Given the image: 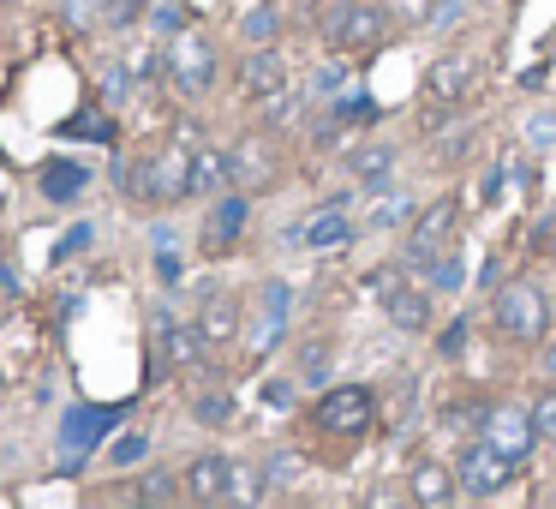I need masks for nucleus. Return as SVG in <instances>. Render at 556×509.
Masks as SVG:
<instances>
[{
    "instance_id": "obj_1",
    "label": "nucleus",
    "mask_w": 556,
    "mask_h": 509,
    "mask_svg": "<svg viewBox=\"0 0 556 509\" xmlns=\"http://www.w3.org/2000/svg\"><path fill=\"white\" fill-rule=\"evenodd\" d=\"M114 186L138 204H180L192 198V145H156L132 162H114Z\"/></svg>"
},
{
    "instance_id": "obj_2",
    "label": "nucleus",
    "mask_w": 556,
    "mask_h": 509,
    "mask_svg": "<svg viewBox=\"0 0 556 509\" xmlns=\"http://www.w3.org/2000/svg\"><path fill=\"white\" fill-rule=\"evenodd\" d=\"M389 30H395V13H389L383 0H336V7H324V42L341 54L383 49Z\"/></svg>"
},
{
    "instance_id": "obj_3",
    "label": "nucleus",
    "mask_w": 556,
    "mask_h": 509,
    "mask_svg": "<svg viewBox=\"0 0 556 509\" xmlns=\"http://www.w3.org/2000/svg\"><path fill=\"white\" fill-rule=\"evenodd\" d=\"M491 324L503 342H515V348H532V342L551 336V300H544L539 282H503L491 300Z\"/></svg>"
},
{
    "instance_id": "obj_4",
    "label": "nucleus",
    "mask_w": 556,
    "mask_h": 509,
    "mask_svg": "<svg viewBox=\"0 0 556 509\" xmlns=\"http://www.w3.org/2000/svg\"><path fill=\"white\" fill-rule=\"evenodd\" d=\"M448 246H460V204L455 198H437V204L413 210L407 240H401V258H407L413 270H425L431 258H443Z\"/></svg>"
},
{
    "instance_id": "obj_5",
    "label": "nucleus",
    "mask_w": 556,
    "mask_h": 509,
    "mask_svg": "<svg viewBox=\"0 0 556 509\" xmlns=\"http://www.w3.org/2000/svg\"><path fill=\"white\" fill-rule=\"evenodd\" d=\"M162 54H168V78L186 90V97H210L222 61H216V49H210L204 30H174V42Z\"/></svg>"
},
{
    "instance_id": "obj_6",
    "label": "nucleus",
    "mask_w": 556,
    "mask_h": 509,
    "mask_svg": "<svg viewBox=\"0 0 556 509\" xmlns=\"http://www.w3.org/2000/svg\"><path fill=\"white\" fill-rule=\"evenodd\" d=\"M515 468L520 461L515 456H503L496 444H467L460 449V461H455V480H460V497H503L508 492V480H515Z\"/></svg>"
},
{
    "instance_id": "obj_7",
    "label": "nucleus",
    "mask_w": 556,
    "mask_h": 509,
    "mask_svg": "<svg viewBox=\"0 0 556 509\" xmlns=\"http://www.w3.org/2000/svg\"><path fill=\"white\" fill-rule=\"evenodd\" d=\"M371 420H377V396L365 384H336L317 396V425L336 437H365Z\"/></svg>"
},
{
    "instance_id": "obj_8",
    "label": "nucleus",
    "mask_w": 556,
    "mask_h": 509,
    "mask_svg": "<svg viewBox=\"0 0 556 509\" xmlns=\"http://www.w3.org/2000/svg\"><path fill=\"white\" fill-rule=\"evenodd\" d=\"M371 294H377V306L389 312V324L407 330V336L431 324V288H413L401 270H371Z\"/></svg>"
},
{
    "instance_id": "obj_9",
    "label": "nucleus",
    "mask_w": 556,
    "mask_h": 509,
    "mask_svg": "<svg viewBox=\"0 0 556 509\" xmlns=\"http://www.w3.org/2000/svg\"><path fill=\"white\" fill-rule=\"evenodd\" d=\"M288 240L305 246V252H341L348 240H359V228H353V216H348V193H336L317 216H305Z\"/></svg>"
},
{
    "instance_id": "obj_10",
    "label": "nucleus",
    "mask_w": 556,
    "mask_h": 509,
    "mask_svg": "<svg viewBox=\"0 0 556 509\" xmlns=\"http://www.w3.org/2000/svg\"><path fill=\"white\" fill-rule=\"evenodd\" d=\"M479 437H484V444H496L503 456H515V461H527L532 444H539V432H532V413L515 408V401H491V408H484Z\"/></svg>"
},
{
    "instance_id": "obj_11",
    "label": "nucleus",
    "mask_w": 556,
    "mask_h": 509,
    "mask_svg": "<svg viewBox=\"0 0 556 509\" xmlns=\"http://www.w3.org/2000/svg\"><path fill=\"white\" fill-rule=\"evenodd\" d=\"M472 85H479V66H472L467 54H443V61L425 73L419 97H425V109H460V102L472 97Z\"/></svg>"
},
{
    "instance_id": "obj_12",
    "label": "nucleus",
    "mask_w": 556,
    "mask_h": 509,
    "mask_svg": "<svg viewBox=\"0 0 556 509\" xmlns=\"http://www.w3.org/2000/svg\"><path fill=\"white\" fill-rule=\"evenodd\" d=\"M180 480H186V497H192V504H228V497L240 492V485H233V480H240V468H233L228 456H216V449H204Z\"/></svg>"
},
{
    "instance_id": "obj_13",
    "label": "nucleus",
    "mask_w": 556,
    "mask_h": 509,
    "mask_svg": "<svg viewBox=\"0 0 556 509\" xmlns=\"http://www.w3.org/2000/svg\"><path fill=\"white\" fill-rule=\"evenodd\" d=\"M240 90L252 102H269L288 90V61H281V49H269V42H252V54L240 61Z\"/></svg>"
},
{
    "instance_id": "obj_14",
    "label": "nucleus",
    "mask_w": 556,
    "mask_h": 509,
    "mask_svg": "<svg viewBox=\"0 0 556 509\" xmlns=\"http://www.w3.org/2000/svg\"><path fill=\"white\" fill-rule=\"evenodd\" d=\"M288 306H293V288H288V282H264V294H257V324L245 330L257 353L281 348V336H288Z\"/></svg>"
},
{
    "instance_id": "obj_15",
    "label": "nucleus",
    "mask_w": 556,
    "mask_h": 509,
    "mask_svg": "<svg viewBox=\"0 0 556 509\" xmlns=\"http://www.w3.org/2000/svg\"><path fill=\"white\" fill-rule=\"evenodd\" d=\"M114 425H121V408H66V420H61V449L85 461L90 449H97V437L114 432Z\"/></svg>"
},
{
    "instance_id": "obj_16",
    "label": "nucleus",
    "mask_w": 556,
    "mask_h": 509,
    "mask_svg": "<svg viewBox=\"0 0 556 509\" xmlns=\"http://www.w3.org/2000/svg\"><path fill=\"white\" fill-rule=\"evenodd\" d=\"M233 162V186L240 193H257V186H269V174H276V145H269L264 133H245L240 145L228 150Z\"/></svg>"
},
{
    "instance_id": "obj_17",
    "label": "nucleus",
    "mask_w": 556,
    "mask_h": 509,
    "mask_svg": "<svg viewBox=\"0 0 556 509\" xmlns=\"http://www.w3.org/2000/svg\"><path fill=\"white\" fill-rule=\"evenodd\" d=\"M245 228V193L240 186H228V193L210 204V222H204V252H228L233 240H240Z\"/></svg>"
},
{
    "instance_id": "obj_18",
    "label": "nucleus",
    "mask_w": 556,
    "mask_h": 509,
    "mask_svg": "<svg viewBox=\"0 0 556 509\" xmlns=\"http://www.w3.org/2000/svg\"><path fill=\"white\" fill-rule=\"evenodd\" d=\"M198 336H204L210 348H228L233 336H245L240 300H233V294H204V300H198Z\"/></svg>"
},
{
    "instance_id": "obj_19",
    "label": "nucleus",
    "mask_w": 556,
    "mask_h": 509,
    "mask_svg": "<svg viewBox=\"0 0 556 509\" xmlns=\"http://www.w3.org/2000/svg\"><path fill=\"white\" fill-rule=\"evenodd\" d=\"M233 186V162L222 145H192V198H222Z\"/></svg>"
},
{
    "instance_id": "obj_20",
    "label": "nucleus",
    "mask_w": 556,
    "mask_h": 509,
    "mask_svg": "<svg viewBox=\"0 0 556 509\" xmlns=\"http://www.w3.org/2000/svg\"><path fill=\"white\" fill-rule=\"evenodd\" d=\"M407 492H413V504L443 509V504H455V497H460V480H455V468H443V461H419L413 480H407Z\"/></svg>"
},
{
    "instance_id": "obj_21",
    "label": "nucleus",
    "mask_w": 556,
    "mask_h": 509,
    "mask_svg": "<svg viewBox=\"0 0 556 509\" xmlns=\"http://www.w3.org/2000/svg\"><path fill=\"white\" fill-rule=\"evenodd\" d=\"M37 186H42L49 204H78L85 186H90V174L78 169V162H66V157H49V162H42V174H37Z\"/></svg>"
},
{
    "instance_id": "obj_22",
    "label": "nucleus",
    "mask_w": 556,
    "mask_h": 509,
    "mask_svg": "<svg viewBox=\"0 0 556 509\" xmlns=\"http://www.w3.org/2000/svg\"><path fill=\"white\" fill-rule=\"evenodd\" d=\"M348 174H353V181H365V193L389 186V174H395V145H359V150H348Z\"/></svg>"
},
{
    "instance_id": "obj_23",
    "label": "nucleus",
    "mask_w": 556,
    "mask_h": 509,
    "mask_svg": "<svg viewBox=\"0 0 556 509\" xmlns=\"http://www.w3.org/2000/svg\"><path fill=\"white\" fill-rule=\"evenodd\" d=\"M156 336H162V353H168L174 365H198V360H204V348H210V342L198 336V324H168V318H162Z\"/></svg>"
},
{
    "instance_id": "obj_24",
    "label": "nucleus",
    "mask_w": 556,
    "mask_h": 509,
    "mask_svg": "<svg viewBox=\"0 0 556 509\" xmlns=\"http://www.w3.org/2000/svg\"><path fill=\"white\" fill-rule=\"evenodd\" d=\"M413 204L407 198H389V186H377V204L365 210V228H395V222H407Z\"/></svg>"
},
{
    "instance_id": "obj_25",
    "label": "nucleus",
    "mask_w": 556,
    "mask_h": 509,
    "mask_svg": "<svg viewBox=\"0 0 556 509\" xmlns=\"http://www.w3.org/2000/svg\"><path fill=\"white\" fill-rule=\"evenodd\" d=\"M425 276H431V288H460V282H467V258H460V246H448L443 258H431Z\"/></svg>"
},
{
    "instance_id": "obj_26",
    "label": "nucleus",
    "mask_w": 556,
    "mask_h": 509,
    "mask_svg": "<svg viewBox=\"0 0 556 509\" xmlns=\"http://www.w3.org/2000/svg\"><path fill=\"white\" fill-rule=\"evenodd\" d=\"M138 497H144V504H174V497H186V480H174V473L150 468L144 480H138Z\"/></svg>"
},
{
    "instance_id": "obj_27",
    "label": "nucleus",
    "mask_w": 556,
    "mask_h": 509,
    "mask_svg": "<svg viewBox=\"0 0 556 509\" xmlns=\"http://www.w3.org/2000/svg\"><path fill=\"white\" fill-rule=\"evenodd\" d=\"M305 473V456L300 449H276V456L264 461V485H293Z\"/></svg>"
},
{
    "instance_id": "obj_28",
    "label": "nucleus",
    "mask_w": 556,
    "mask_h": 509,
    "mask_svg": "<svg viewBox=\"0 0 556 509\" xmlns=\"http://www.w3.org/2000/svg\"><path fill=\"white\" fill-rule=\"evenodd\" d=\"M66 133H73V138H97V145H114V121H109V114H97V109L73 114V121H66Z\"/></svg>"
},
{
    "instance_id": "obj_29",
    "label": "nucleus",
    "mask_w": 556,
    "mask_h": 509,
    "mask_svg": "<svg viewBox=\"0 0 556 509\" xmlns=\"http://www.w3.org/2000/svg\"><path fill=\"white\" fill-rule=\"evenodd\" d=\"M240 30H245V42H276V30H281V13H276V7H252Z\"/></svg>"
},
{
    "instance_id": "obj_30",
    "label": "nucleus",
    "mask_w": 556,
    "mask_h": 509,
    "mask_svg": "<svg viewBox=\"0 0 556 509\" xmlns=\"http://www.w3.org/2000/svg\"><path fill=\"white\" fill-rule=\"evenodd\" d=\"M336 121H348V126H371V121H377V102H371V97H359V90H348V97H336Z\"/></svg>"
},
{
    "instance_id": "obj_31",
    "label": "nucleus",
    "mask_w": 556,
    "mask_h": 509,
    "mask_svg": "<svg viewBox=\"0 0 556 509\" xmlns=\"http://www.w3.org/2000/svg\"><path fill=\"white\" fill-rule=\"evenodd\" d=\"M527 413H532V432L539 437H556V389H539Z\"/></svg>"
},
{
    "instance_id": "obj_32",
    "label": "nucleus",
    "mask_w": 556,
    "mask_h": 509,
    "mask_svg": "<svg viewBox=\"0 0 556 509\" xmlns=\"http://www.w3.org/2000/svg\"><path fill=\"white\" fill-rule=\"evenodd\" d=\"M527 145H532V150H556V114H551V109L527 114Z\"/></svg>"
},
{
    "instance_id": "obj_33",
    "label": "nucleus",
    "mask_w": 556,
    "mask_h": 509,
    "mask_svg": "<svg viewBox=\"0 0 556 509\" xmlns=\"http://www.w3.org/2000/svg\"><path fill=\"white\" fill-rule=\"evenodd\" d=\"M467 342H472V324H467V318H455V324L437 336V353H443V360H460V353H467Z\"/></svg>"
},
{
    "instance_id": "obj_34",
    "label": "nucleus",
    "mask_w": 556,
    "mask_h": 509,
    "mask_svg": "<svg viewBox=\"0 0 556 509\" xmlns=\"http://www.w3.org/2000/svg\"><path fill=\"white\" fill-rule=\"evenodd\" d=\"M109 456L121 461V468H132V461H144V456H150V437H144V432H132V437H114V444H109Z\"/></svg>"
},
{
    "instance_id": "obj_35",
    "label": "nucleus",
    "mask_w": 556,
    "mask_h": 509,
    "mask_svg": "<svg viewBox=\"0 0 556 509\" xmlns=\"http://www.w3.org/2000/svg\"><path fill=\"white\" fill-rule=\"evenodd\" d=\"M144 13H150L144 0H102V18H109V25H138Z\"/></svg>"
},
{
    "instance_id": "obj_36",
    "label": "nucleus",
    "mask_w": 556,
    "mask_h": 509,
    "mask_svg": "<svg viewBox=\"0 0 556 509\" xmlns=\"http://www.w3.org/2000/svg\"><path fill=\"white\" fill-rule=\"evenodd\" d=\"M341 85H348V66H341V61H329V66H317V73H312V97H336Z\"/></svg>"
},
{
    "instance_id": "obj_37",
    "label": "nucleus",
    "mask_w": 556,
    "mask_h": 509,
    "mask_svg": "<svg viewBox=\"0 0 556 509\" xmlns=\"http://www.w3.org/2000/svg\"><path fill=\"white\" fill-rule=\"evenodd\" d=\"M85 246H90V222H78V228H66V234H61V246H54V264H66V258L85 252Z\"/></svg>"
},
{
    "instance_id": "obj_38",
    "label": "nucleus",
    "mask_w": 556,
    "mask_h": 509,
    "mask_svg": "<svg viewBox=\"0 0 556 509\" xmlns=\"http://www.w3.org/2000/svg\"><path fill=\"white\" fill-rule=\"evenodd\" d=\"M300 372L305 377H324L329 372V342H312V348L300 353Z\"/></svg>"
},
{
    "instance_id": "obj_39",
    "label": "nucleus",
    "mask_w": 556,
    "mask_h": 509,
    "mask_svg": "<svg viewBox=\"0 0 556 509\" xmlns=\"http://www.w3.org/2000/svg\"><path fill=\"white\" fill-rule=\"evenodd\" d=\"M228 413H233L228 396H204V401H198V420H204V425H222Z\"/></svg>"
},
{
    "instance_id": "obj_40",
    "label": "nucleus",
    "mask_w": 556,
    "mask_h": 509,
    "mask_svg": "<svg viewBox=\"0 0 556 509\" xmlns=\"http://www.w3.org/2000/svg\"><path fill=\"white\" fill-rule=\"evenodd\" d=\"M144 18H156L162 30H180V25H186V13H180V7H168V0H162V7H150Z\"/></svg>"
},
{
    "instance_id": "obj_41",
    "label": "nucleus",
    "mask_w": 556,
    "mask_h": 509,
    "mask_svg": "<svg viewBox=\"0 0 556 509\" xmlns=\"http://www.w3.org/2000/svg\"><path fill=\"white\" fill-rule=\"evenodd\" d=\"M288 401H293L288 377H269V384H264V408H288Z\"/></svg>"
},
{
    "instance_id": "obj_42",
    "label": "nucleus",
    "mask_w": 556,
    "mask_h": 509,
    "mask_svg": "<svg viewBox=\"0 0 556 509\" xmlns=\"http://www.w3.org/2000/svg\"><path fill=\"white\" fill-rule=\"evenodd\" d=\"M455 13H467V0H443V7H431V25L448 30V25H455Z\"/></svg>"
},
{
    "instance_id": "obj_43",
    "label": "nucleus",
    "mask_w": 556,
    "mask_h": 509,
    "mask_svg": "<svg viewBox=\"0 0 556 509\" xmlns=\"http://www.w3.org/2000/svg\"><path fill=\"white\" fill-rule=\"evenodd\" d=\"M401 18H431V0H389Z\"/></svg>"
},
{
    "instance_id": "obj_44",
    "label": "nucleus",
    "mask_w": 556,
    "mask_h": 509,
    "mask_svg": "<svg viewBox=\"0 0 556 509\" xmlns=\"http://www.w3.org/2000/svg\"><path fill=\"white\" fill-rule=\"evenodd\" d=\"M156 270H162V282H180V258L162 252V258H156Z\"/></svg>"
},
{
    "instance_id": "obj_45",
    "label": "nucleus",
    "mask_w": 556,
    "mask_h": 509,
    "mask_svg": "<svg viewBox=\"0 0 556 509\" xmlns=\"http://www.w3.org/2000/svg\"><path fill=\"white\" fill-rule=\"evenodd\" d=\"M544 377H556V336L544 342Z\"/></svg>"
},
{
    "instance_id": "obj_46",
    "label": "nucleus",
    "mask_w": 556,
    "mask_h": 509,
    "mask_svg": "<svg viewBox=\"0 0 556 509\" xmlns=\"http://www.w3.org/2000/svg\"><path fill=\"white\" fill-rule=\"evenodd\" d=\"M0 294H18L13 288V270H7V264H0Z\"/></svg>"
},
{
    "instance_id": "obj_47",
    "label": "nucleus",
    "mask_w": 556,
    "mask_h": 509,
    "mask_svg": "<svg viewBox=\"0 0 556 509\" xmlns=\"http://www.w3.org/2000/svg\"><path fill=\"white\" fill-rule=\"evenodd\" d=\"M544 252H551V258H556V222H551V234H544Z\"/></svg>"
}]
</instances>
